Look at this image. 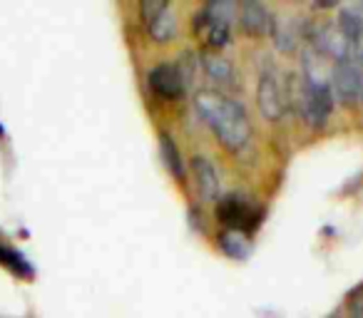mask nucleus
<instances>
[{"mask_svg": "<svg viewBox=\"0 0 363 318\" xmlns=\"http://www.w3.org/2000/svg\"><path fill=\"white\" fill-rule=\"evenodd\" d=\"M219 249H222V254H227L229 259H239V261H242V259L249 256V234L227 229V232L219 234Z\"/></svg>", "mask_w": 363, "mask_h": 318, "instance_id": "15", "label": "nucleus"}, {"mask_svg": "<svg viewBox=\"0 0 363 318\" xmlns=\"http://www.w3.org/2000/svg\"><path fill=\"white\" fill-rule=\"evenodd\" d=\"M217 219L232 232H244L249 234V229L259 222V212L249 199L239 197V194H229L222 197L217 204Z\"/></svg>", "mask_w": 363, "mask_h": 318, "instance_id": "6", "label": "nucleus"}, {"mask_svg": "<svg viewBox=\"0 0 363 318\" xmlns=\"http://www.w3.org/2000/svg\"><path fill=\"white\" fill-rule=\"evenodd\" d=\"M189 172H192V182L197 189L202 202H217L222 194V182H219V172L214 162L204 154H194L189 159Z\"/></svg>", "mask_w": 363, "mask_h": 318, "instance_id": "7", "label": "nucleus"}, {"mask_svg": "<svg viewBox=\"0 0 363 318\" xmlns=\"http://www.w3.org/2000/svg\"><path fill=\"white\" fill-rule=\"evenodd\" d=\"M331 92L333 100H341L346 105H356L363 97V65L353 57L341 60L331 70Z\"/></svg>", "mask_w": 363, "mask_h": 318, "instance_id": "3", "label": "nucleus"}, {"mask_svg": "<svg viewBox=\"0 0 363 318\" xmlns=\"http://www.w3.org/2000/svg\"><path fill=\"white\" fill-rule=\"evenodd\" d=\"M257 110L267 122H279L286 112V95L274 70H264L257 82Z\"/></svg>", "mask_w": 363, "mask_h": 318, "instance_id": "5", "label": "nucleus"}, {"mask_svg": "<svg viewBox=\"0 0 363 318\" xmlns=\"http://www.w3.org/2000/svg\"><path fill=\"white\" fill-rule=\"evenodd\" d=\"M177 30H179V23H177V13L172 6H167L160 16H155L147 23V33H150L152 42L157 45H167V42L174 40Z\"/></svg>", "mask_w": 363, "mask_h": 318, "instance_id": "13", "label": "nucleus"}, {"mask_svg": "<svg viewBox=\"0 0 363 318\" xmlns=\"http://www.w3.org/2000/svg\"><path fill=\"white\" fill-rule=\"evenodd\" d=\"M361 105H363V97H361Z\"/></svg>", "mask_w": 363, "mask_h": 318, "instance_id": "17", "label": "nucleus"}, {"mask_svg": "<svg viewBox=\"0 0 363 318\" xmlns=\"http://www.w3.org/2000/svg\"><path fill=\"white\" fill-rule=\"evenodd\" d=\"M199 65H202L204 75H207L214 85H234V82H237L234 62L229 60V57L219 55V52H212V50L204 52L202 60H199Z\"/></svg>", "mask_w": 363, "mask_h": 318, "instance_id": "11", "label": "nucleus"}, {"mask_svg": "<svg viewBox=\"0 0 363 318\" xmlns=\"http://www.w3.org/2000/svg\"><path fill=\"white\" fill-rule=\"evenodd\" d=\"M272 38H274V45H277L279 52H291V50H296L301 33H298V28H296V23H294V21H279V18H277V23H274V30H272Z\"/></svg>", "mask_w": 363, "mask_h": 318, "instance_id": "14", "label": "nucleus"}, {"mask_svg": "<svg viewBox=\"0 0 363 318\" xmlns=\"http://www.w3.org/2000/svg\"><path fill=\"white\" fill-rule=\"evenodd\" d=\"M301 117L303 125L313 132H321L328 125L333 112L331 82L321 75V57L313 52L311 60L303 62V87H301Z\"/></svg>", "mask_w": 363, "mask_h": 318, "instance_id": "2", "label": "nucleus"}, {"mask_svg": "<svg viewBox=\"0 0 363 318\" xmlns=\"http://www.w3.org/2000/svg\"><path fill=\"white\" fill-rule=\"evenodd\" d=\"M194 33H197L199 40L212 52H219L232 45V25L207 16L204 11H199L197 16H194Z\"/></svg>", "mask_w": 363, "mask_h": 318, "instance_id": "10", "label": "nucleus"}, {"mask_svg": "<svg viewBox=\"0 0 363 318\" xmlns=\"http://www.w3.org/2000/svg\"><path fill=\"white\" fill-rule=\"evenodd\" d=\"M160 154H162V162H164L167 172H169L177 182H184V177H187V162H184V157H182L174 137L167 135V132L160 135Z\"/></svg>", "mask_w": 363, "mask_h": 318, "instance_id": "12", "label": "nucleus"}, {"mask_svg": "<svg viewBox=\"0 0 363 318\" xmlns=\"http://www.w3.org/2000/svg\"><path fill=\"white\" fill-rule=\"evenodd\" d=\"M237 23L247 35L267 38V35H272L277 16H274L272 8L264 6V3H252V0H249V3H242V6H239Z\"/></svg>", "mask_w": 363, "mask_h": 318, "instance_id": "9", "label": "nucleus"}, {"mask_svg": "<svg viewBox=\"0 0 363 318\" xmlns=\"http://www.w3.org/2000/svg\"><path fill=\"white\" fill-rule=\"evenodd\" d=\"M194 110L227 152H242L249 147L252 120L237 100L222 95L214 87H204L194 95Z\"/></svg>", "mask_w": 363, "mask_h": 318, "instance_id": "1", "label": "nucleus"}, {"mask_svg": "<svg viewBox=\"0 0 363 318\" xmlns=\"http://www.w3.org/2000/svg\"><path fill=\"white\" fill-rule=\"evenodd\" d=\"M147 85L160 100H179L184 92V80L174 62H160L147 72Z\"/></svg>", "mask_w": 363, "mask_h": 318, "instance_id": "8", "label": "nucleus"}, {"mask_svg": "<svg viewBox=\"0 0 363 318\" xmlns=\"http://www.w3.org/2000/svg\"><path fill=\"white\" fill-rule=\"evenodd\" d=\"M167 6H169V3H155V0H145V3H140V18L145 21V25L155 16H160V13L164 11Z\"/></svg>", "mask_w": 363, "mask_h": 318, "instance_id": "16", "label": "nucleus"}, {"mask_svg": "<svg viewBox=\"0 0 363 318\" xmlns=\"http://www.w3.org/2000/svg\"><path fill=\"white\" fill-rule=\"evenodd\" d=\"M308 42L311 50L316 52L321 60H333V65L341 60L351 57V47H348L346 38L338 33L336 23H316L308 28Z\"/></svg>", "mask_w": 363, "mask_h": 318, "instance_id": "4", "label": "nucleus"}]
</instances>
